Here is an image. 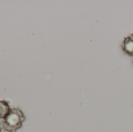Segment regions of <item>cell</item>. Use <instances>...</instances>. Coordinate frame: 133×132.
<instances>
[{
	"instance_id": "cell-1",
	"label": "cell",
	"mask_w": 133,
	"mask_h": 132,
	"mask_svg": "<svg viewBox=\"0 0 133 132\" xmlns=\"http://www.w3.org/2000/svg\"><path fill=\"white\" fill-rule=\"evenodd\" d=\"M26 121L24 113L19 108H11L6 116L2 120V128L7 132H16L22 128Z\"/></svg>"
},
{
	"instance_id": "cell-2",
	"label": "cell",
	"mask_w": 133,
	"mask_h": 132,
	"mask_svg": "<svg viewBox=\"0 0 133 132\" xmlns=\"http://www.w3.org/2000/svg\"><path fill=\"white\" fill-rule=\"evenodd\" d=\"M121 47L125 54L133 57V34H130L125 37Z\"/></svg>"
},
{
	"instance_id": "cell-3",
	"label": "cell",
	"mask_w": 133,
	"mask_h": 132,
	"mask_svg": "<svg viewBox=\"0 0 133 132\" xmlns=\"http://www.w3.org/2000/svg\"><path fill=\"white\" fill-rule=\"evenodd\" d=\"M10 109L11 108L9 107V104L8 101L5 100H0V120L1 121L6 116V114L9 113Z\"/></svg>"
},
{
	"instance_id": "cell-4",
	"label": "cell",
	"mask_w": 133,
	"mask_h": 132,
	"mask_svg": "<svg viewBox=\"0 0 133 132\" xmlns=\"http://www.w3.org/2000/svg\"><path fill=\"white\" fill-rule=\"evenodd\" d=\"M1 130H2V126H1V124H0V132H1Z\"/></svg>"
},
{
	"instance_id": "cell-5",
	"label": "cell",
	"mask_w": 133,
	"mask_h": 132,
	"mask_svg": "<svg viewBox=\"0 0 133 132\" xmlns=\"http://www.w3.org/2000/svg\"><path fill=\"white\" fill-rule=\"evenodd\" d=\"M132 63H133V59H132Z\"/></svg>"
}]
</instances>
